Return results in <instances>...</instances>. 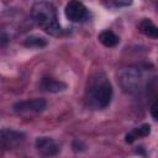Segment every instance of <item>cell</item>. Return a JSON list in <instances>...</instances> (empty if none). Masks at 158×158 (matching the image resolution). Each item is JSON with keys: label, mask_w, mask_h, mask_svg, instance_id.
<instances>
[{"label": "cell", "mask_w": 158, "mask_h": 158, "mask_svg": "<svg viewBox=\"0 0 158 158\" xmlns=\"http://www.w3.org/2000/svg\"><path fill=\"white\" fill-rule=\"evenodd\" d=\"M32 20L36 25L51 36H58L60 33V25L57 16V10L51 2L40 1L32 6Z\"/></svg>", "instance_id": "1"}, {"label": "cell", "mask_w": 158, "mask_h": 158, "mask_svg": "<svg viewBox=\"0 0 158 158\" xmlns=\"http://www.w3.org/2000/svg\"><path fill=\"white\" fill-rule=\"evenodd\" d=\"M112 96V86L109 80H101L91 89V99L100 109L109 106Z\"/></svg>", "instance_id": "2"}, {"label": "cell", "mask_w": 158, "mask_h": 158, "mask_svg": "<svg viewBox=\"0 0 158 158\" xmlns=\"http://www.w3.org/2000/svg\"><path fill=\"white\" fill-rule=\"evenodd\" d=\"M65 16L69 21L72 22H79V21H83L86 15H88V11H86V7L83 5V2L78 1V0H72L67 4L65 6Z\"/></svg>", "instance_id": "3"}, {"label": "cell", "mask_w": 158, "mask_h": 158, "mask_svg": "<svg viewBox=\"0 0 158 158\" xmlns=\"http://www.w3.org/2000/svg\"><path fill=\"white\" fill-rule=\"evenodd\" d=\"M47 102L43 99H32L19 101L14 105V110L16 112H41L46 109Z\"/></svg>", "instance_id": "4"}, {"label": "cell", "mask_w": 158, "mask_h": 158, "mask_svg": "<svg viewBox=\"0 0 158 158\" xmlns=\"http://www.w3.org/2000/svg\"><path fill=\"white\" fill-rule=\"evenodd\" d=\"M36 148L42 156H56L59 152V147L49 137L37 138L36 139Z\"/></svg>", "instance_id": "5"}, {"label": "cell", "mask_w": 158, "mask_h": 158, "mask_svg": "<svg viewBox=\"0 0 158 158\" xmlns=\"http://www.w3.org/2000/svg\"><path fill=\"white\" fill-rule=\"evenodd\" d=\"M25 138V135L21 132H16V131H11V130H2L0 131V142L5 146V147H16L17 144H20Z\"/></svg>", "instance_id": "6"}, {"label": "cell", "mask_w": 158, "mask_h": 158, "mask_svg": "<svg viewBox=\"0 0 158 158\" xmlns=\"http://www.w3.org/2000/svg\"><path fill=\"white\" fill-rule=\"evenodd\" d=\"M138 83H139V73L133 68H128V70H126L121 77V84L126 90H133V88H136Z\"/></svg>", "instance_id": "7"}, {"label": "cell", "mask_w": 158, "mask_h": 158, "mask_svg": "<svg viewBox=\"0 0 158 158\" xmlns=\"http://www.w3.org/2000/svg\"><path fill=\"white\" fill-rule=\"evenodd\" d=\"M41 86L49 93H58V91H62L67 88L65 83L57 80L54 78H51V77H44L41 81Z\"/></svg>", "instance_id": "8"}, {"label": "cell", "mask_w": 158, "mask_h": 158, "mask_svg": "<svg viewBox=\"0 0 158 158\" xmlns=\"http://www.w3.org/2000/svg\"><path fill=\"white\" fill-rule=\"evenodd\" d=\"M98 40L100 41V43H102L105 47H115L120 42V38L118 36L111 31V30H105L102 31L99 36H98Z\"/></svg>", "instance_id": "9"}, {"label": "cell", "mask_w": 158, "mask_h": 158, "mask_svg": "<svg viewBox=\"0 0 158 158\" xmlns=\"http://www.w3.org/2000/svg\"><path fill=\"white\" fill-rule=\"evenodd\" d=\"M139 31L147 37H151V38H157L158 37V28L149 19H143L141 21Z\"/></svg>", "instance_id": "10"}, {"label": "cell", "mask_w": 158, "mask_h": 158, "mask_svg": "<svg viewBox=\"0 0 158 158\" xmlns=\"http://www.w3.org/2000/svg\"><path fill=\"white\" fill-rule=\"evenodd\" d=\"M149 132H151V126H149L148 123L142 125V126H139V127L135 128L131 133H128V135L126 136V142L132 143V142H133L136 138H138V137L148 136V135H149Z\"/></svg>", "instance_id": "11"}, {"label": "cell", "mask_w": 158, "mask_h": 158, "mask_svg": "<svg viewBox=\"0 0 158 158\" xmlns=\"http://www.w3.org/2000/svg\"><path fill=\"white\" fill-rule=\"evenodd\" d=\"M23 44L26 47H30V48H40V47H44L47 46V40L43 38V37H40V36H30L25 40Z\"/></svg>", "instance_id": "12"}, {"label": "cell", "mask_w": 158, "mask_h": 158, "mask_svg": "<svg viewBox=\"0 0 158 158\" xmlns=\"http://www.w3.org/2000/svg\"><path fill=\"white\" fill-rule=\"evenodd\" d=\"M157 105H158V102H157V100H156V101L153 102L152 107H151V114H152V116H153L154 120H157V117H158V115H157Z\"/></svg>", "instance_id": "13"}, {"label": "cell", "mask_w": 158, "mask_h": 158, "mask_svg": "<svg viewBox=\"0 0 158 158\" xmlns=\"http://www.w3.org/2000/svg\"><path fill=\"white\" fill-rule=\"evenodd\" d=\"M114 1L118 6H126V5H130L132 2V0H114Z\"/></svg>", "instance_id": "14"}]
</instances>
